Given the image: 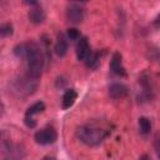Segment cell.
Instances as JSON below:
<instances>
[{
    "mask_svg": "<svg viewBox=\"0 0 160 160\" xmlns=\"http://www.w3.org/2000/svg\"><path fill=\"white\" fill-rule=\"evenodd\" d=\"M89 54H90V46H89L88 38L81 36L76 44V58L78 60H85Z\"/></svg>",
    "mask_w": 160,
    "mask_h": 160,
    "instance_id": "obj_8",
    "label": "cell"
},
{
    "mask_svg": "<svg viewBox=\"0 0 160 160\" xmlns=\"http://www.w3.org/2000/svg\"><path fill=\"white\" fill-rule=\"evenodd\" d=\"M154 148H155L158 159L160 160V132H158V134L155 135V138H154Z\"/></svg>",
    "mask_w": 160,
    "mask_h": 160,
    "instance_id": "obj_17",
    "label": "cell"
},
{
    "mask_svg": "<svg viewBox=\"0 0 160 160\" xmlns=\"http://www.w3.org/2000/svg\"><path fill=\"white\" fill-rule=\"evenodd\" d=\"M66 19L72 24H80L84 19V8L78 2H70L66 8Z\"/></svg>",
    "mask_w": 160,
    "mask_h": 160,
    "instance_id": "obj_5",
    "label": "cell"
},
{
    "mask_svg": "<svg viewBox=\"0 0 160 160\" xmlns=\"http://www.w3.org/2000/svg\"><path fill=\"white\" fill-rule=\"evenodd\" d=\"M66 35L70 40H79L80 39V31L75 28H69L66 31Z\"/></svg>",
    "mask_w": 160,
    "mask_h": 160,
    "instance_id": "obj_16",
    "label": "cell"
},
{
    "mask_svg": "<svg viewBox=\"0 0 160 160\" xmlns=\"http://www.w3.org/2000/svg\"><path fill=\"white\" fill-rule=\"evenodd\" d=\"M139 130L144 135H146V134L150 132V130H151V122H150V120L148 118H145V116L139 118Z\"/></svg>",
    "mask_w": 160,
    "mask_h": 160,
    "instance_id": "obj_14",
    "label": "cell"
},
{
    "mask_svg": "<svg viewBox=\"0 0 160 160\" xmlns=\"http://www.w3.org/2000/svg\"><path fill=\"white\" fill-rule=\"evenodd\" d=\"M56 138H58V135H56V131L54 130V128H44V129L36 131L34 135L35 141L40 145H50L56 141Z\"/></svg>",
    "mask_w": 160,
    "mask_h": 160,
    "instance_id": "obj_4",
    "label": "cell"
},
{
    "mask_svg": "<svg viewBox=\"0 0 160 160\" xmlns=\"http://www.w3.org/2000/svg\"><path fill=\"white\" fill-rule=\"evenodd\" d=\"M28 18H29V21L35 24V25H39L45 20V12H44L42 8L39 5V2L36 5L30 6V10L28 12Z\"/></svg>",
    "mask_w": 160,
    "mask_h": 160,
    "instance_id": "obj_7",
    "label": "cell"
},
{
    "mask_svg": "<svg viewBox=\"0 0 160 160\" xmlns=\"http://www.w3.org/2000/svg\"><path fill=\"white\" fill-rule=\"evenodd\" d=\"M12 34V25L10 22H6V24H2L1 28H0V35L2 38L5 36H9Z\"/></svg>",
    "mask_w": 160,
    "mask_h": 160,
    "instance_id": "obj_15",
    "label": "cell"
},
{
    "mask_svg": "<svg viewBox=\"0 0 160 160\" xmlns=\"http://www.w3.org/2000/svg\"><path fill=\"white\" fill-rule=\"evenodd\" d=\"M99 61H100V54L98 51H90V54L85 59V65L89 69H95L99 65Z\"/></svg>",
    "mask_w": 160,
    "mask_h": 160,
    "instance_id": "obj_12",
    "label": "cell"
},
{
    "mask_svg": "<svg viewBox=\"0 0 160 160\" xmlns=\"http://www.w3.org/2000/svg\"><path fill=\"white\" fill-rule=\"evenodd\" d=\"M78 98V92L74 90V89H69L64 92L62 95V101H61V106L62 109H69L74 105L75 100Z\"/></svg>",
    "mask_w": 160,
    "mask_h": 160,
    "instance_id": "obj_11",
    "label": "cell"
},
{
    "mask_svg": "<svg viewBox=\"0 0 160 160\" xmlns=\"http://www.w3.org/2000/svg\"><path fill=\"white\" fill-rule=\"evenodd\" d=\"M154 26L158 28V29H160V14L155 18V20H154Z\"/></svg>",
    "mask_w": 160,
    "mask_h": 160,
    "instance_id": "obj_19",
    "label": "cell"
},
{
    "mask_svg": "<svg viewBox=\"0 0 160 160\" xmlns=\"http://www.w3.org/2000/svg\"><path fill=\"white\" fill-rule=\"evenodd\" d=\"M139 160H151V159H150V156H149L148 154H142V155L139 158Z\"/></svg>",
    "mask_w": 160,
    "mask_h": 160,
    "instance_id": "obj_20",
    "label": "cell"
},
{
    "mask_svg": "<svg viewBox=\"0 0 160 160\" xmlns=\"http://www.w3.org/2000/svg\"><path fill=\"white\" fill-rule=\"evenodd\" d=\"M110 69L118 76H125L126 75L125 68L122 65V58H121V54L120 52L116 51V52L112 54L111 60H110Z\"/></svg>",
    "mask_w": 160,
    "mask_h": 160,
    "instance_id": "obj_6",
    "label": "cell"
},
{
    "mask_svg": "<svg viewBox=\"0 0 160 160\" xmlns=\"http://www.w3.org/2000/svg\"><path fill=\"white\" fill-rule=\"evenodd\" d=\"M110 126L106 122L91 121L79 126L76 130V136L88 146H98L110 135Z\"/></svg>",
    "mask_w": 160,
    "mask_h": 160,
    "instance_id": "obj_2",
    "label": "cell"
},
{
    "mask_svg": "<svg viewBox=\"0 0 160 160\" xmlns=\"http://www.w3.org/2000/svg\"><path fill=\"white\" fill-rule=\"evenodd\" d=\"M68 48H69V45H68V39H66V36H65L62 32H60V34L58 35V39H56V42H55V48H54L55 54H56L58 56L62 58V56L66 55Z\"/></svg>",
    "mask_w": 160,
    "mask_h": 160,
    "instance_id": "obj_10",
    "label": "cell"
},
{
    "mask_svg": "<svg viewBox=\"0 0 160 160\" xmlns=\"http://www.w3.org/2000/svg\"><path fill=\"white\" fill-rule=\"evenodd\" d=\"M128 95V88L121 82H112L109 86V96L111 99H122Z\"/></svg>",
    "mask_w": 160,
    "mask_h": 160,
    "instance_id": "obj_9",
    "label": "cell"
},
{
    "mask_svg": "<svg viewBox=\"0 0 160 160\" xmlns=\"http://www.w3.org/2000/svg\"><path fill=\"white\" fill-rule=\"evenodd\" d=\"M39 85V79L29 75L28 72L14 80L12 82V91L19 96H28L32 94Z\"/></svg>",
    "mask_w": 160,
    "mask_h": 160,
    "instance_id": "obj_3",
    "label": "cell"
},
{
    "mask_svg": "<svg viewBox=\"0 0 160 160\" xmlns=\"http://www.w3.org/2000/svg\"><path fill=\"white\" fill-rule=\"evenodd\" d=\"M24 122H25V125L28 126V128H35L36 126V121L31 118V116H25V119H24Z\"/></svg>",
    "mask_w": 160,
    "mask_h": 160,
    "instance_id": "obj_18",
    "label": "cell"
},
{
    "mask_svg": "<svg viewBox=\"0 0 160 160\" xmlns=\"http://www.w3.org/2000/svg\"><path fill=\"white\" fill-rule=\"evenodd\" d=\"M159 75H160V74H159Z\"/></svg>",
    "mask_w": 160,
    "mask_h": 160,
    "instance_id": "obj_22",
    "label": "cell"
},
{
    "mask_svg": "<svg viewBox=\"0 0 160 160\" xmlns=\"http://www.w3.org/2000/svg\"><path fill=\"white\" fill-rule=\"evenodd\" d=\"M42 160H55L54 158H51V156H46V158H44Z\"/></svg>",
    "mask_w": 160,
    "mask_h": 160,
    "instance_id": "obj_21",
    "label": "cell"
},
{
    "mask_svg": "<svg viewBox=\"0 0 160 160\" xmlns=\"http://www.w3.org/2000/svg\"><path fill=\"white\" fill-rule=\"evenodd\" d=\"M44 110H45V104L42 101H36V102H34L32 105H30L26 109L25 116H32V115H36V114L42 112Z\"/></svg>",
    "mask_w": 160,
    "mask_h": 160,
    "instance_id": "obj_13",
    "label": "cell"
},
{
    "mask_svg": "<svg viewBox=\"0 0 160 160\" xmlns=\"http://www.w3.org/2000/svg\"><path fill=\"white\" fill-rule=\"evenodd\" d=\"M14 54L26 62V72L36 79L40 78L44 68V56L41 49L32 41L21 42L14 48Z\"/></svg>",
    "mask_w": 160,
    "mask_h": 160,
    "instance_id": "obj_1",
    "label": "cell"
}]
</instances>
